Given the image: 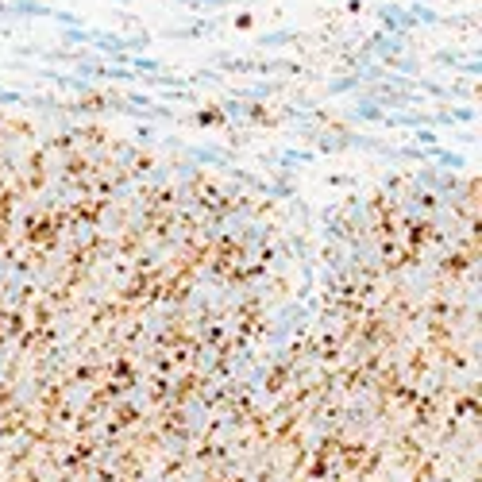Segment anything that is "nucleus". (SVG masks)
Returning <instances> with one entry per match:
<instances>
[{
    "instance_id": "f257e3e1",
    "label": "nucleus",
    "mask_w": 482,
    "mask_h": 482,
    "mask_svg": "<svg viewBox=\"0 0 482 482\" xmlns=\"http://www.w3.org/2000/svg\"><path fill=\"white\" fill-rule=\"evenodd\" d=\"M217 70L224 74H297V62L286 59H270V62H255V59H232V54H217Z\"/></svg>"
},
{
    "instance_id": "f03ea898",
    "label": "nucleus",
    "mask_w": 482,
    "mask_h": 482,
    "mask_svg": "<svg viewBox=\"0 0 482 482\" xmlns=\"http://www.w3.org/2000/svg\"><path fill=\"white\" fill-rule=\"evenodd\" d=\"M282 89L278 81H251V85H232V97L235 100H263V97H274V93Z\"/></svg>"
},
{
    "instance_id": "7ed1b4c3",
    "label": "nucleus",
    "mask_w": 482,
    "mask_h": 482,
    "mask_svg": "<svg viewBox=\"0 0 482 482\" xmlns=\"http://www.w3.org/2000/svg\"><path fill=\"white\" fill-rule=\"evenodd\" d=\"M424 158H428V162H440V166H451V170H463L467 166V155H451V150H444V147L424 150Z\"/></svg>"
},
{
    "instance_id": "20e7f679",
    "label": "nucleus",
    "mask_w": 482,
    "mask_h": 482,
    "mask_svg": "<svg viewBox=\"0 0 482 482\" xmlns=\"http://www.w3.org/2000/svg\"><path fill=\"white\" fill-rule=\"evenodd\" d=\"M290 42H301V31H270V35H258L255 47H290Z\"/></svg>"
},
{
    "instance_id": "39448f33",
    "label": "nucleus",
    "mask_w": 482,
    "mask_h": 482,
    "mask_svg": "<svg viewBox=\"0 0 482 482\" xmlns=\"http://www.w3.org/2000/svg\"><path fill=\"white\" fill-rule=\"evenodd\" d=\"M178 4H185V8H193V12H220V8H228V4H235V0H178Z\"/></svg>"
},
{
    "instance_id": "423d86ee",
    "label": "nucleus",
    "mask_w": 482,
    "mask_h": 482,
    "mask_svg": "<svg viewBox=\"0 0 482 482\" xmlns=\"http://www.w3.org/2000/svg\"><path fill=\"white\" fill-rule=\"evenodd\" d=\"M444 112H448L451 124H474V120H479V112H474V109H463V104H451V109H444Z\"/></svg>"
},
{
    "instance_id": "0eeeda50",
    "label": "nucleus",
    "mask_w": 482,
    "mask_h": 482,
    "mask_svg": "<svg viewBox=\"0 0 482 482\" xmlns=\"http://www.w3.org/2000/svg\"><path fill=\"white\" fill-rule=\"evenodd\" d=\"M62 39L74 42V47H89V31L85 27H62Z\"/></svg>"
},
{
    "instance_id": "6e6552de",
    "label": "nucleus",
    "mask_w": 482,
    "mask_h": 482,
    "mask_svg": "<svg viewBox=\"0 0 482 482\" xmlns=\"http://www.w3.org/2000/svg\"><path fill=\"white\" fill-rule=\"evenodd\" d=\"M355 112H359V116H366V120H374V124H382V120H386V112L378 109V104H371V100H363Z\"/></svg>"
},
{
    "instance_id": "1a4fd4ad",
    "label": "nucleus",
    "mask_w": 482,
    "mask_h": 482,
    "mask_svg": "<svg viewBox=\"0 0 482 482\" xmlns=\"http://www.w3.org/2000/svg\"><path fill=\"white\" fill-rule=\"evenodd\" d=\"M359 81H363L359 74H351V77H336V81H332V93H348V89H355Z\"/></svg>"
},
{
    "instance_id": "9d476101",
    "label": "nucleus",
    "mask_w": 482,
    "mask_h": 482,
    "mask_svg": "<svg viewBox=\"0 0 482 482\" xmlns=\"http://www.w3.org/2000/svg\"><path fill=\"white\" fill-rule=\"evenodd\" d=\"M417 143H428V147H436V132H433V127H417Z\"/></svg>"
},
{
    "instance_id": "9b49d317",
    "label": "nucleus",
    "mask_w": 482,
    "mask_h": 482,
    "mask_svg": "<svg viewBox=\"0 0 482 482\" xmlns=\"http://www.w3.org/2000/svg\"><path fill=\"white\" fill-rule=\"evenodd\" d=\"M398 4H433V0H398Z\"/></svg>"
}]
</instances>
